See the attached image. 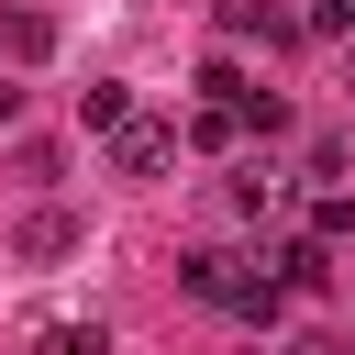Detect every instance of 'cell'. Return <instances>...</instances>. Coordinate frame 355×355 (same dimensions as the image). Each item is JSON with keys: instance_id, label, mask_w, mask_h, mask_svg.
Masks as SVG:
<instances>
[{"instance_id": "1", "label": "cell", "mask_w": 355, "mask_h": 355, "mask_svg": "<svg viewBox=\"0 0 355 355\" xmlns=\"http://www.w3.org/2000/svg\"><path fill=\"white\" fill-rule=\"evenodd\" d=\"M178 277H189V300H211V311H244V322H277V300H288L266 266H244V255H222V244H200Z\"/></svg>"}, {"instance_id": "2", "label": "cell", "mask_w": 355, "mask_h": 355, "mask_svg": "<svg viewBox=\"0 0 355 355\" xmlns=\"http://www.w3.org/2000/svg\"><path fill=\"white\" fill-rule=\"evenodd\" d=\"M111 166H122V178H166V166H178V133L144 122V111H122V122H111Z\"/></svg>"}, {"instance_id": "3", "label": "cell", "mask_w": 355, "mask_h": 355, "mask_svg": "<svg viewBox=\"0 0 355 355\" xmlns=\"http://www.w3.org/2000/svg\"><path fill=\"white\" fill-rule=\"evenodd\" d=\"M11 255H33V266H55V255H78V222H67V211H33V222L11 233Z\"/></svg>"}, {"instance_id": "4", "label": "cell", "mask_w": 355, "mask_h": 355, "mask_svg": "<svg viewBox=\"0 0 355 355\" xmlns=\"http://www.w3.org/2000/svg\"><path fill=\"white\" fill-rule=\"evenodd\" d=\"M0 55H11V67L55 55V22H44V11H11V22H0Z\"/></svg>"}, {"instance_id": "5", "label": "cell", "mask_w": 355, "mask_h": 355, "mask_svg": "<svg viewBox=\"0 0 355 355\" xmlns=\"http://www.w3.org/2000/svg\"><path fill=\"white\" fill-rule=\"evenodd\" d=\"M266 277H277V288H333V244H288Z\"/></svg>"}, {"instance_id": "6", "label": "cell", "mask_w": 355, "mask_h": 355, "mask_svg": "<svg viewBox=\"0 0 355 355\" xmlns=\"http://www.w3.org/2000/svg\"><path fill=\"white\" fill-rule=\"evenodd\" d=\"M222 33H266V44H288L300 22H288V11H266V0H222Z\"/></svg>"}, {"instance_id": "7", "label": "cell", "mask_w": 355, "mask_h": 355, "mask_svg": "<svg viewBox=\"0 0 355 355\" xmlns=\"http://www.w3.org/2000/svg\"><path fill=\"white\" fill-rule=\"evenodd\" d=\"M311 244H355V200H344V189L311 200Z\"/></svg>"}, {"instance_id": "8", "label": "cell", "mask_w": 355, "mask_h": 355, "mask_svg": "<svg viewBox=\"0 0 355 355\" xmlns=\"http://www.w3.org/2000/svg\"><path fill=\"white\" fill-rule=\"evenodd\" d=\"M122 111H133V100H122V89H111V78H89V89H78V122H89V133H111V122H122Z\"/></svg>"}, {"instance_id": "9", "label": "cell", "mask_w": 355, "mask_h": 355, "mask_svg": "<svg viewBox=\"0 0 355 355\" xmlns=\"http://www.w3.org/2000/svg\"><path fill=\"white\" fill-rule=\"evenodd\" d=\"M233 122H244V133H288V100H277V89H244Z\"/></svg>"}, {"instance_id": "10", "label": "cell", "mask_w": 355, "mask_h": 355, "mask_svg": "<svg viewBox=\"0 0 355 355\" xmlns=\"http://www.w3.org/2000/svg\"><path fill=\"white\" fill-rule=\"evenodd\" d=\"M33 355H111V333H100V322H55Z\"/></svg>"}, {"instance_id": "11", "label": "cell", "mask_w": 355, "mask_h": 355, "mask_svg": "<svg viewBox=\"0 0 355 355\" xmlns=\"http://www.w3.org/2000/svg\"><path fill=\"white\" fill-rule=\"evenodd\" d=\"M200 100H211V111H233V100H244V67H233V55H211V67H200Z\"/></svg>"}, {"instance_id": "12", "label": "cell", "mask_w": 355, "mask_h": 355, "mask_svg": "<svg viewBox=\"0 0 355 355\" xmlns=\"http://www.w3.org/2000/svg\"><path fill=\"white\" fill-rule=\"evenodd\" d=\"M266 355H355L344 333H288V344H266Z\"/></svg>"}, {"instance_id": "13", "label": "cell", "mask_w": 355, "mask_h": 355, "mask_svg": "<svg viewBox=\"0 0 355 355\" xmlns=\"http://www.w3.org/2000/svg\"><path fill=\"white\" fill-rule=\"evenodd\" d=\"M11 111H22V89H11V78H0V122H11Z\"/></svg>"}, {"instance_id": "14", "label": "cell", "mask_w": 355, "mask_h": 355, "mask_svg": "<svg viewBox=\"0 0 355 355\" xmlns=\"http://www.w3.org/2000/svg\"><path fill=\"white\" fill-rule=\"evenodd\" d=\"M344 11H355V0H344Z\"/></svg>"}]
</instances>
